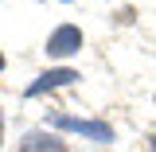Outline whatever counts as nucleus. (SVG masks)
Segmentation results:
<instances>
[{
  "label": "nucleus",
  "instance_id": "nucleus-1",
  "mask_svg": "<svg viewBox=\"0 0 156 152\" xmlns=\"http://www.w3.org/2000/svg\"><path fill=\"white\" fill-rule=\"evenodd\" d=\"M55 125L58 129H66V133H82V136H90V140H98V144H109L113 140V129L105 125V121H78V117H55Z\"/></svg>",
  "mask_w": 156,
  "mask_h": 152
},
{
  "label": "nucleus",
  "instance_id": "nucleus-2",
  "mask_svg": "<svg viewBox=\"0 0 156 152\" xmlns=\"http://www.w3.org/2000/svg\"><path fill=\"white\" fill-rule=\"evenodd\" d=\"M78 47H82V31H78V27H70V23L55 27V31H51V39H47V55H55V58L74 55Z\"/></svg>",
  "mask_w": 156,
  "mask_h": 152
},
{
  "label": "nucleus",
  "instance_id": "nucleus-3",
  "mask_svg": "<svg viewBox=\"0 0 156 152\" xmlns=\"http://www.w3.org/2000/svg\"><path fill=\"white\" fill-rule=\"evenodd\" d=\"M70 82H78V70H70V66L47 70V74H39L35 82L27 86V97H39V94H47V90H55V86H70Z\"/></svg>",
  "mask_w": 156,
  "mask_h": 152
},
{
  "label": "nucleus",
  "instance_id": "nucleus-4",
  "mask_svg": "<svg viewBox=\"0 0 156 152\" xmlns=\"http://www.w3.org/2000/svg\"><path fill=\"white\" fill-rule=\"evenodd\" d=\"M20 152H66V144L58 136H51V133H27L23 144H20Z\"/></svg>",
  "mask_w": 156,
  "mask_h": 152
},
{
  "label": "nucleus",
  "instance_id": "nucleus-5",
  "mask_svg": "<svg viewBox=\"0 0 156 152\" xmlns=\"http://www.w3.org/2000/svg\"><path fill=\"white\" fill-rule=\"evenodd\" d=\"M0 70H4V55H0Z\"/></svg>",
  "mask_w": 156,
  "mask_h": 152
},
{
  "label": "nucleus",
  "instance_id": "nucleus-6",
  "mask_svg": "<svg viewBox=\"0 0 156 152\" xmlns=\"http://www.w3.org/2000/svg\"><path fill=\"white\" fill-rule=\"evenodd\" d=\"M152 152H156V136H152Z\"/></svg>",
  "mask_w": 156,
  "mask_h": 152
},
{
  "label": "nucleus",
  "instance_id": "nucleus-7",
  "mask_svg": "<svg viewBox=\"0 0 156 152\" xmlns=\"http://www.w3.org/2000/svg\"><path fill=\"white\" fill-rule=\"evenodd\" d=\"M0 133H4V121H0Z\"/></svg>",
  "mask_w": 156,
  "mask_h": 152
}]
</instances>
